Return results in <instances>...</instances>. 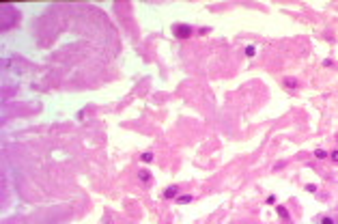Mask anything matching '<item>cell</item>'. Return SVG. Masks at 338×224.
Returning a JSON list of instances; mask_svg holds the SVG:
<instances>
[{"mask_svg": "<svg viewBox=\"0 0 338 224\" xmlns=\"http://www.w3.org/2000/svg\"><path fill=\"white\" fill-rule=\"evenodd\" d=\"M330 157H332V160H334V162H336V164H338V149H336V151H332V153H330Z\"/></svg>", "mask_w": 338, "mask_h": 224, "instance_id": "cell-13", "label": "cell"}, {"mask_svg": "<svg viewBox=\"0 0 338 224\" xmlns=\"http://www.w3.org/2000/svg\"><path fill=\"white\" fill-rule=\"evenodd\" d=\"M177 194H179V187L177 185H170L164 190V198H177Z\"/></svg>", "mask_w": 338, "mask_h": 224, "instance_id": "cell-3", "label": "cell"}, {"mask_svg": "<svg viewBox=\"0 0 338 224\" xmlns=\"http://www.w3.org/2000/svg\"><path fill=\"white\" fill-rule=\"evenodd\" d=\"M284 86H287V89H297L299 84H297L295 78H284Z\"/></svg>", "mask_w": 338, "mask_h": 224, "instance_id": "cell-5", "label": "cell"}, {"mask_svg": "<svg viewBox=\"0 0 338 224\" xmlns=\"http://www.w3.org/2000/svg\"><path fill=\"white\" fill-rule=\"evenodd\" d=\"M138 179L140 181H151V173H149V170H140V173H138Z\"/></svg>", "mask_w": 338, "mask_h": 224, "instance_id": "cell-6", "label": "cell"}, {"mask_svg": "<svg viewBox=\"0 0 338 224\" xmlns=\"http://www.w3.org/2000/svg\"><path fill=\"white\" fill-rule=\"evenodd\" d=\"M327 155H330V153H327V151H323V149H317V151H314V157H317V160H325Z\"/></svg>", "mask_w": 338, "mask_h": 224, "instance_id": "cell-7", "label": "cell"}, {"mask_svg": "<svg viewBox=\"0 0 338 224\" xmlns=\"http://www.w3.org/2000/svg\"><path fill=\"white\" fill-rule=\"evenodd\" d=\"M306 190H308L310 194H314V192H317V185H314V183H308V185H306Z\"/></svg>", "mask_w": 338, "mask_h": 224, "instance_id": "cell-11", "label": "cell"}, {"mask_svg": "<svg viewBox=\"0 0 338 224\" xmlns=\"http://www.w3.org/2000/svg\"><path fill=\"white\" fill-rule=\"evenodd\" d=\"M332 65H334L332 58H325V60H323V67H332Z\"/></svg>", "mask_w": 338, "mask_h": 224, "instance_id": "cell-12", "label": "cell"}, {"mask_svg": "<svg viewBox=\"0 0 338 224\" xmlns=\"http://www.w3.org/2000/svg\"><path fill=\"white\" fill-rule=\"evenodd\" d=\"M192 200H194L192 194H181V196H177V203H179V205H187V203H192Z\"/></svg>", "mask_w": 338, "mask_h": 224, "instance_id": "cell-4", "label": "cell"}, {"mask_svg": "<svg viewBox=\"0 0 338 224\" xmlns=\"http://www.w3.org/2000/svg\"><path fill=\"white\" fill-rule=\"evenodd\" d=\"M246 54H248V56H254V54H256V47H254V45H248V47H246Z\"/></svg>", "mask_w": 338, "mask_h": 224, "instance_id": "cell-9", "label": "cell"}, {"mask_svg": "<svg viewBox=\"0 0 338 224\" xmlns=\"http://www.w3.org/2000/svg\"><path fill=\"white\" fill-rule=\"evenodd\" d=\"M321 224H334V218L325 216V218H321Z\"/></svg>", "mask_w": 338, "mask_h": 224, "instance_id": "cell-10", "label": "cell"}, {"mask_svg": "<svg viewBox=\"0 0 338 224\" xmlns=\"http://www.w3.org/2000/svg\"><path fill=\"white\" fill-rule=\"evenodd\" d=\"M140 160H142V162H153V153H151V151H147V153H142V155H140Z\"/></svg>", "mask_w": 338, "mask_h": 224, "instance_id": "cell-8", "label": "cell"}, {"mask_svg": "<svg viewBox=\"0 0 338 224\" xmlns=\"http://www.w3.org/2000/svg\"><path fill=\"white\" fill-rule=\"evenodd\" d=\"M192 33H194V28L190 24H174L172 26V35L177 39H187V37H192Z\"/></svg>", "mask_w": 338, "mask_h": 224, "instance_id": "cell-1", "label": "cell"}, {"mask_svg": "<svg viewBox=\"0 0 338 224\" xmlns=\"http://www.w3.org/2000/svg\"><path fill=\"white\" fill-rule=\"evenodd\" d=\"M276 211H278V216H280L282 220H287V222H291V213H289V209H287L284 205H278V207H276Z\"/></svg>", "mask_w": 338, "mask_h": 224, "instance_id": "cell-2", "label": "cell"}]
</instances>
